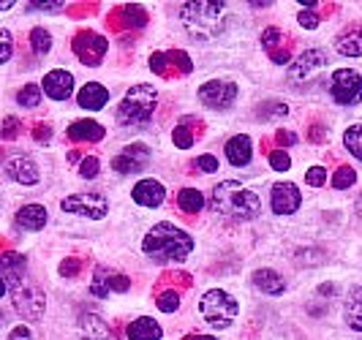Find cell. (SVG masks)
Here are the masks:
<instances>
[{"label": "cell", "mask_w": 362, "mask_h": 340, "mask_svg": "<svg viewBox=\"0 0 362 340\" xmlns=\"http://www.w3.org/2000/svg\"><path fill=\"white\" fill-rule=\"evenodd\" d=\"M210 207L221 218L232 221H254L262 213V201L251 188H245L240 180H223L210 194Z\"/></svg>", "instance_id": "7a4b0ae2"}, {"label": "cell", "mask_w": 362, "mask_h": 340, "mask_svg": "<svg viewBox=\"0 0 362 340\" xmlns=\"http://www.w3.org/2000/svg\"><path fill=\"white\" fill-rule=\"evenodd\" d=\"M278 41H281V33H278L275 28H267L264 36H262V44H264L267 49H272V47H278Z\"/></svg>", "instance_id": "7dc6e473"}, {"label": "cell", "mask_w": 362, "mask_h": 340, "mask_svg": "<svg viewBox=\"0 0 362 340\" xmlns=\"http://www.w3.org/2000/svg\"><path fill=\"white\" fill-rule=\"evenodd\" d=\"M95 11V6H79V8H71L74 17H88V14H93Z\"/></svg>", "instance_id": "f5cc1de1"}, {"label": "cell", "mask_w": 362, "mask_h": 340, "mask_svg": "<svg viewBox=\"0 0 362 340\" xmlns=\"http://www.w3.org/2000/svg\"><path fill=\"white\" fill-rule=\"evenodd\" d=\"M28 8H30V11H47V14H57V11L63 8V3H60V0H33Z\"/></svg>", "instance_id": "b9f144b4"}, {"label": "cell", "mask_w": 362, "mask_h": 340, "mask_svg": "<svg viewBox=\"0 0 362 340\" xmlns=\"http://www.w3.org/2000/svg\"><path fill=\"white\" fill-rule=\"evenodd\" d=\"M131 197L136 204H145V207H161L163 199H166V188H163L158 180H139L131 191Z\"/></svg>", "instance_id": "ac0fdd59"}, {"label": "cell", "mask_w": 362, "mask_h": 340, "mask_svg": "<svg viewBox=\"0 0 362 340\" xmlns=\"http://www.w3.org/2000/svg\"><path fill=\"white\" fill-rule=\"evenodd\" d=\"M63 213H71V215H85L90 221H101L107 218L109 213V204L107 199L101 194H74V197H66L60 201Z\"/></svg>", "instance_id": "ba28073f"}, {"label": "cell", "mask_w": 362, "mask_h": 340, "mask_svg": "<svg viewBox=\"0 0 362 340\" xmlns=\"http://www.w3.org/2000/svg\"><path fill=\"white\" fill-rule=\"evenodd\" d=\"M275 142L281 144V147H289V144L297 142V134H291V131H278V134H275Z\"/></svg>", "instance_id": "f907efd6"}, {"label": "cell", "mask_w": 362, "mask_h": 340, "mask_svg": "<svg viewBox=\"0 0 362 340\" xmlns=\"http://www.w3.org/2000/svg\"><path fill=\"white\" fill-rule=\"evenodd\" d=\"M226 158L232 166H248L251 158H254V144H251V136L248 134H237L226 142Z\"/></svg>", "instance_id": "d6986e66"}, {"label": "cell", "mask_w": 362, "mask_h": 340, "mask_svg": "<svg viewBox=\"0 0 362 340\" xmlns=\"http://www.w3.org/2000/svg\"><path fill=\"white\" fill-rule=\"evenodd\" d=\"M327 69V54L322 49H305L289 69V76L294 82H305L310 76H322Z\"/></svg>", "instance_id": "7c38bea8"}, {"label": "cell", "mask_w": 362, "mask_h": 340, "mask_svg": "<svg viewBox=\"0 0 362 340\" xmlns=\"http://www.w3.org/2000/svg\"><path fill=\"white\" fill-rule=\"evenodd\" d=\"M329 93L338 104L354 107L362 101V74L354 69H338L329 79Z\"/></svg>", "instance_id": "52a82bcc"}, {"label": "cell", "mask_w": 362, "mask_h": 340, "mask_svg": "<svg viewBox=\"0 0 362 340\" xmlns=\"http://www.w3.org/2000/svg\"><path fill=\"white\" fill-rule=\"evenodd\" d=\"M199 101L210 109H229L237 101V88L232 82H223V79H210L199 88Z\"/></svg>", "instance_id": "30bf717a"}, {"label": "cell", "mask_w": 362, "mask_h": 340, "mask_svg": "<svg viewBox=\"0 0 362 340\" xmlns=\"http://www.w3.org/2000/svg\"><path fill=\"white\" fill-rule=\"evenodd\" d=\"M270 57L275 60V63H286V60H289V52H286V49H281V52H270Z\"/></svg>", "instance_id": "db71d44e"}, {"label": "cell", "mask_w": 362, "mask_h": 340, "mask_svg": "<svg viewBox=\"0 0 362 340\" xmlns=\"http://www.w3.org/2000/svg\"><path fill=\"white\" fill-rule=\"evenodd\" d=\"M338 52L346 57H362V28H349L338 36Z\"/></svg>", "instance_id": "4316f807"}, {"label": "cell", "mask_w": 362, "mask_h": 340, "mask_svg": "<svg viewBox=\"0 0 362 340\" xmlns=\"http://www.w3.org/2000/svg\"><path fill=\"white\" fill-rule=\"evenodd\" d=\"M199 307H202V316L207 319V324L216 327V329L232 327V322H235V316H237V300L229 297L226 291H221V288L204 291Z\"/></svg>", "instance_id": "5b68a950"}, {"label": "cell", "mask_w": 362, "mask_h": 340, "mask_svg": "<svg viewBox=\"0 0 362 340\" xmlns=\"http://www.w3.org/2000/svg\"><path fill=\"white\" fill-rule=\"evenodd\" d=\"M344 322L349 324V329L362 332V286H354L349 294H346Z\"/></svg>", "instance_id": "cb8c5ba5"}, {"label": "cell", "mask_w": 362, "mask_h": 340, "mask_svg": "<svg viewBox=\"0 0 362 340\" xmlns=\"http://www.w3.org/2000/svg\"><path fill=\"white\" fill-rule=\"evenodd\" d=\"M11 6H14V3H11V0H0V11H8V8H11Z\"/></svg>", "instance_id": "680465c9"}, {"label": "cell", "mask_w": 362, "mask_h": 340, "mask_svg": "<svg viewBox=\"0 0 362 340\" xmlns=\"http://www.w3.org/2000/svg\"><path fill=\"white\" fill-rule=\"evenodd\" d=\"M104 126L95 120H76L69 126V139L71 142H101L104 139Z\"/></svg>", "instance_id": "d4e9b609"}, {"label": "cell", "mask_w": 362, "mask_h": 340, "mask_svg": "<svg viewBox=\"0 0 362 340\" xmlns=\"http://www.w3.org/2000/svg\"><path fill=\"white\" fill-rule=\"evenodd\" d=\"M150 69L158 74V76H169V57H166V52H156L150 54Z\"/></svg>", "instance_id": "60d3db41"}, {"label": "cell", "mask_w": 362, "mask_h": 340, "mask_svg": "<svg viewBox=\"0 0 362 340\" xmlns=\"http://www.w3.org/2000/svg\"><path fill=\"white\" fill-rule=\"evenodd\" d=\"M19 120L17 117H6V120H3V126H0V136H3V139H17L19 136Z\"/></svg>", "instance_id": "7bdbcfd3"}, {"label": "cell", "mask_w": 362, "mask_h": 340, "mask_svg": "<svg viewBox=\"0 0 362 340\" xmlns=\"http://www.w3.org/2000/svg\"><path fill=\"white\" fill-rule=\"evenodd\" d=\"M297 22H300L303 28L313 30V28H319V25H322V14H319V11H313V8H303V11L297 14Z\"/></svg>", "instance_id": "ab89813d"}, {"label": "cell", "mask_w": 362, "mask_h": 340, "mask_svg": "<svg viewBox=\"0 0 362 340\" xmlns=\"http://www.w3.org/2000/svg\"><path fill=\"white\" fill-rule=\"evenodd\" d=\"M158 104V90L153 85H134L117 104V123L126 128H142L150 123Z\"/></svg>", "instance_id": "277c9868"}, {"label": "cell", "mask_w": 362, "mask_h": 340, "mask_svg": "<svg viewBox=\"0 0 362 340\" xmlns=\"http://www.w3.org/2000/svg\"><path fill=\"white\" fill-rule=\"evenodd\" d=\"M305 180H308V185H313V188H322L327 182V169L325 166H310Z\"/></svg>", "instance_id": "ee69618b"}, {"label": "cell", "mask_w": 362, "mask_h": 340, "mask_svg": "<svg viewBox=\"0 0 362 340\" xmlns=\"http://www.w3.org/2000/svg\"><path fill=\"white\" fill-rule=\"evenodd\" d=\"M33 139L41 144H47L52 139V126H49V123H36V126H33Z\"/></svg>", "instance_id": "f6af8a7d"}, {"label": "cell", "mask_w": 362, "mask_h": 340, "mask_svg": "<svg viewBox=\"0 0 362 340\" xmlns=\"http://www.w3.org/2000/svg\"><path fill=\"white\" fill-rule=\"evenodd\" d=\"M79 329H82V340H112L107 324L101 322L98 316H93V313H85V316H82Z\"/></svg>", "instance_id": "83f0119b"}, {"label": "cell", "mask_w": 362, "mask_h": 340, "mask_svg": "<svg viewBox=\"0 0 362 340\" xmlns=\"http://www.w3.org/2000/svg\"><path fill=\"white\" fill-rule=\"evenodd\" d=\"M131 288V281L128 275H120L109 267H95V278H93V294L95 297H109L112 291H128Z\"/></svg>", "instance_id": "5bb4252c"}, {"label": "cell", "mask_w": 362, "mask_h": 340, "mask_svg": "<svg viewBox=\"0 0 362 340\" xmlns=\"http://www.w3.org/2000/svg\"><path fill=\"white\" fill-rule=\"evenodd\" d=\"M344 147L357 158V161H362V126H351L346 128L344 134Z\"/></svg>", "instance_id": "f546056e"}, {"label": "cell", "mask_w": 362, "mask_h": 340, "mask_svg": "<svg viewBox=\"0 0 362 340\" xmlns=\"http://www.w3.org/2000/svg\"><path fill=\"white\" fill-rule=\"evenodd\" d=\"M163 283H177L180 288H191V275L188 272H169L163 278Z\"/></svg>", "instance_id": "bcb514c9"}, {"label": "cell", "mask_w": 362, "mask_h": 340, "mask_svg": "<svg viewBox=\"0 0 362 340\" xmlns=\"http://www.w3.org/2000/svg\"><path fill=\"white\" fill-rule=\"evenodd\" d=\"M147 161H150V150H147L145 144L134 142V144H128V147H123L120 156H115L112 169H115L117 175H139L147 166Z\"/></svg>", "instance_id": "8fae6325"}, {"label": "cell", "mask_w": 362, "mask_h": 340, "mask_svg": "<svg viewBox=\"0 0 362 340\" xmlns=\"http://www.w3.org/2000/svg\"><path fill=\"white\" fill-rule=\"evenodd\" d=\"M30 44H33V52L36 54H47L52 49V36L44 28H33L30 30Z\"/></svg>", "instance_id": "e575fe53"}, {"label": "cell", "mask_w": 362, "mask_h": 340, "mask_svg": "<svg viewBox=\"0 0 362 340\" xmlns=\"http://www.w3.org/2000/svg\"><path fill=\"white\" fill-rule=\"evenodd\" d=\"M272 197V213L275 215H291L297 213L300 201H303V194L294 182H275L270 188Z\"/></svg>", "instance_id": "4fadbf2b"}, {"label": "cell", "mask_w": 362, "mask_h": 340, "mask_svg": "<svg viewBox=\"0 0 362 340\" xmlns=\"http://www.w3.org/2000/svg\"><path fill=\"white\" fill-rule=\"evenodd\" d=\"M6 175L22 185H33L38 182V163L30 156H11L6 161Z\"/></svg>", "instance_id": "e0dca14e"}, {"label": "cell", "mask_w": 362, "mask_h": 340, "mask_svg": "<svg viewBox=\"0 0 362 340\" xmlns=\"http://www.w3.org/2000/svg\"><path fill=\"white\" fill-rule=\"evenodd\" d=\"M308 139H310L313 144H316V142H327V128H325V126H310Z\"/></svg>", "instance_id": "816d5d0a"}, {"label": "cell", "mask_w": 362, "mask_h": 340, "mask_svg": "<svg viewBox=\"0 0 362 340\" xmlns=\"http://www.w3.org/2000/svg\"><path fill=\"white\" fill-rule=\"evenodd\" d=\"M254 286L262 291V294H270V297H278V294H284L286 291V281L275 272V269H256L254 272Z\"/></svg>", "instance_id": "603a6c76"}, {"label": "cell", "mask_w": 362, "mask_h": 340, "mask_svg": "<svg viewBox=\"0 0 362 340\" xmlns=\"http://www.w3.org/2000/svg\"><path fill=\"white\" fill-rule=\"evenodd\" d=\"M147 25V11L136 3H126L120 8H115L109 14V28L112 30H123V28H145Z\"/></svg>", "instance_id": "9a60e30c"}, {"label": "cell", "mask_w": 362, "mask_h": 340, "mask_svg": "<svg viewBox=\"0 0 362 340\" xmlns=\"http://www.w3.org/2000/svg\"><path fill=\"white\" fill-rule=\"evenodd\" d=\"M270 166L275 172H289L291 169V158L286 150H272L270 153Z\"/></svg>", "instance_id": "f35d334b"}, {"label": "cell", "mask_w": 362, "mask_h": 340, "mask_svg": "<svg viewBox=\"0 0 362 340\" xmlns=\"http://www.w3.org/2000/svg\"><path fill=\"white\" fill-rule=\"evenodd\" d=\"M182 340H216V338H210V335H185Z\"/></svg>", "instance_id": "6f0895ef"}, {"label": "cell", "mask_w": 362, "mask_h": 340, "mask_svg": "<svg viewBox=\"0 0 362 340\" xmlns=\"http://www.w3.org/2000/svg\"><path fill=\"white\" fill-rule=\"evenodd\" d=\"M11 54H14V36H11L8 30H3V28H0V66H3V63H8V60H11Z\"/></svg>", "instance_id": "8d00e7d4"}, {"label": "cell", "mask_w": 362, "mask_h": 340, "mask_svg": "<svg viewBox=\"0 0 362 340\" xmlns=\"http://www.w3.org/2000/svg\"><path fill=\"white\" fill-rule=\"evenodd\" d=\"M57 272H60L63 278H76V275L82 272V259H76V256L63 259V262H60V267H57Z\"/></svg>", "instance_id": "74e56055"}, {"label": "cell", "mask_w": 362, "mask_h": 340, "mask_svg": "<svg viewBox=\"0 0 362 340\" xmlns=\"http://www.w3.org/2000/svg\"><path fill=\"white\" fill-rule=\"evenodd\" d=\"M11 288V305H14V310H17L22 319H28V322H38L41 316H44V307H47V300H44V291L33 283H25V281H19L14 283Z\"/></svg>", "instance_id": "8992f818"}, {"label": "cell", "mask_w": 362, "mask_h": 340, "mask_svg": "<svg viewBox=\"0 0 362 340\" xmlns=\"http://www.w3.org/2000/svg\"><path fill=\"white\" fill-rule=\"evenodd\" d=\"M107 101H109V90L104 85H98V82H88L85 88L79 90V95H76V104L82 109H88V112L104 109Z\"/></svg>", "instance_id": "44dd1931"}, {"label": "cell", "mask_w": 362, "mask_h": 340, "mask_svg": "<svg viewBox=\"0 0 362 340\" xmlns=\"http://www.w3.org/2000/svg\"><path fill=\"white\" fill-rule=\"evenodd\" d=\"M199 169L202 172H216L218 169V161H216V156H199Z\"/></svg>", "instance_id": "681fc988"}, {"label": "cell", "mask_w": 362, "mask_h": 340, "mask_svg": "<svg viewBox=\"0 0 362 340\" xmlns=\"http://www.w3.org/2000/svg\"><path fill=\"white\" fill-rule=\"evenodd\" d=\"M74 54L85 63V66H101L104 54H107V38L95 30H79L74 36Z\"/></svg>", "instance_id": "9c48e42d"}, {"label": "cell", "mask_w": 362, "mask_h": 340, "mask_svg": "<svg viewBox=\"0 0 362 340\" xmlns=\"http://www.w3.org/2000/svg\"><path fill=\"white\" fill-rule=\"evenodd\" d=\"M354 213H357V215L362 218V194L357 197V204H354Z\"/></svg>", "instance_id": "91938a15"}, {"label": "cell", "mask_w": 362, "mask_h": 340, "mask_svg": "<svg viewBox=\"0 0 362 340\" xmlns=\"http://www.w3.org/2000/svg\"><path fill=\"white\" fill-rule=\"evenodd\" d=\"M329 182H332V188H335V191H346V188H351V185L357 182V172L344 163V166H338V169H335V175H332Z\"/></svg>", "instance_id": "4dcf8cb0"}, {"label": "cell", "mask_w": 362, "mask_h": 340, "mask_svg": "<svg viewBox=\"0 0 362 340\" xmlns=\"http://www.w3.org/2000/svg\"><path fill=\"white\" fill-rule=\"evenodd\" d=\"M8 340H36V338H33V332H30L28 327L19 324V327H14V329L8 332Z\"/></svg>", "instance_id": "c3c4849f"}, {"label": "cell", "mask_w": 362, "mask_h": 340, "mask_svg": "<svg viewBox=\"0 0 362 340\" xmlns=\"http://www.w3.org/2000/svg\"><path fill=\"white\" fill-rule=\"evenodd\" d=\"M156 307H158L161 313H175V310L180 307V294L172 291V288H166V291H161V294L156 297Z\"/></svg>", "instance_id": "836d02e7"}, {"label": "cell", "mask_w": 362, "mask_h": 340, "mask_svg": "<svg viewBox=\"0 0 362 340\" xmlns=\"http://www.w3.org/2000/svg\"><path fill=\"white\" fill-rule=\"evenodd\" d=\"M6 288H8V286H6V281H3V278H0V297H3V294H6Z\"/></svg>", "instance_id": "94428289"}, {"label": "cell", "mask_w": 362, "mask_h": 340, "mask_svg": "<svg viewBox=\"0 0 362 340\" xmlns=\"http://www.w3.org/2000/svg\"><path fill=\"white\" fill-rule=\"evenodd\" d=\"M98 172H101V158L88 153V156L82 158V163H79V177L93 180V177H98Z\"/></svg>", "instance_id": "d590c367"}, {"label": "cell", "mask_w": 362, "mask_h": 340, "mask_svg": "<svg viewBox=\"0 0 362 340\" xmlns=\"http://www.w3.org/2000/svg\"><path fill=\"white\" fill-rule=\"evenodd\" d=\"M82 158H85V153H79V150L69 153V163H82Z\"/></svg>", "instance_id": "11a10c76"}, {"label": "cell", "mask_w": 362, "mask_h": 340, "mask_svg": "<svg viewBox=\"0 0 362 340\" xmlns=\"http://www.w3.org/2000/svg\"><path fill=\"white\" fill-rule=\"evenodd\" d=\"M19 229H28V232H38L47 226V210L41 204H25L19 207V213L14 215Z\"/></svg>", "instance_id": "7402d4cb"}, {"label": "cell", "mask_w": 362, "mask_h": 340, "mask_svg": "<svg viewBox=\"0 0 362 340\" xmlns=\"http://www.w3.org/2000/svg\"><path fill=\"white\" fill-rule=\"evenodd\" d=\"M142 251L150 262L156 264H172V262H185L188 253L194 251V240L191 234L182 232L180 226L161 221L156 223L150 232L145 234V242H142Z\"/></svg>", "instance_id": "6da1fadb"}, {"label": "cell", "mask_w": 362, "mask_h": 340, "mask_svg": "<svg viewBox=\"0 0 362 340\" xmlns=\"http://www.w3.org/2000/svg\"><path fill=\"white\" fill-rule=\"evenodd\" d=\"M319 291H322V294H335V283H325Z\"/></svg>", "instance_id": "9f6ffc18"}, {"label": "cell", "mask_w": 362, "mask_h": 340, "mask_svg": "<svg viewBox=\"0 0 362 340\" xmlns=\"http://www.w3.org/2000/svg\"><path fill=\"white\" fill-rule=\"evenodd\" d=\"M180 17L188 36H194L197 41H210L218 33H223L229 22V6L223 0H194L182 6Z\"/></svg>", "instance_id": "3957f363"}, {"label": "cell", "mask_w": 362, "mask_h": 340, "mask_svg": "<svg viewBox=\"0 0 362 340\" xmlns=\"http://www.w3.org/2000/svg\"><path fill=\"white\" fill-rule=\"evenodd\" d=\"M25 269H28V262L22 253H0V272L6 275V286H14L25 278Z\"/></svg>", "instance_id": "ffe728a7"}, {"label": "cell", "mask_w": 362, "mask_h": 340, "mask_svg": "<svg viewBox=\"0 0 362 340\" xmlns=\"http://www.w3.org/2000/svg\"><path fill=\"white\" fill-rule=\"evenodd\" d=\"M41 93H47L54 101H66V98H71L74 93V76L69 71H63V69L49 71L41 82Z\"/></svg>", "instance_id": "2e32d148"}, {"label": "cell", "mask_w": 362, "mask_h": 340, "mask_svg": "<svg viewBox=\"0 0 362 340\" xmlns=\"http://www.w3.org/2000/svg\"><path fill=\"white\" fill-rule=\"evenodd\" d=\"M17 104L25 109H36L41 104V88L38 85H25L17 93Z\"/></svg>", "instance_id": "d6a6232c"}, {"label": "cell", "mask_w": 362, "mask_h": 340, "mask_svg": "<svg viewBox=\"0 0 362 340\" xmlns=\"http://www.w3.org/2000/svg\"><path fill=\"white\" fill-rule=\"evenodd\" d=\"M172 142L177 144L180 150H188L191 144H194V131H191V117H182L180 126L175 128V134H172Z\"/></svg>", "instance_id": "1f68e13d"}, {"label": "cell", "mask_w": 362, "mask_h": 340, "mask_svg": "<svg viewBox=\"0 0 362 340\" xmlns=\"http://www.w3.org/2000/svg\"><path fill=\"white\" fill-rule=\"evenodd\" d=\"M177 204H180L182 213L197 215L204 210V197H202V191H197V188H182L180 194H177Z\"/></svg>", "instance_id": "f1b7e54d"}, {"label": "cell", "mask_w": 362, "mask_h": 340, "mask_svg": "<svg viewBox=\"0 0 362 340\" xmlns=\"http://www.w3.org/2000/svg\"><path fill=\"white\" fill-rule=\"evenodd\" d=\"M126 335H128V340H161L163 329L156 319L142 316V319H136V322L128 324Z\"/></svg>", "instance_id": "484cf974"}]
</instances>
